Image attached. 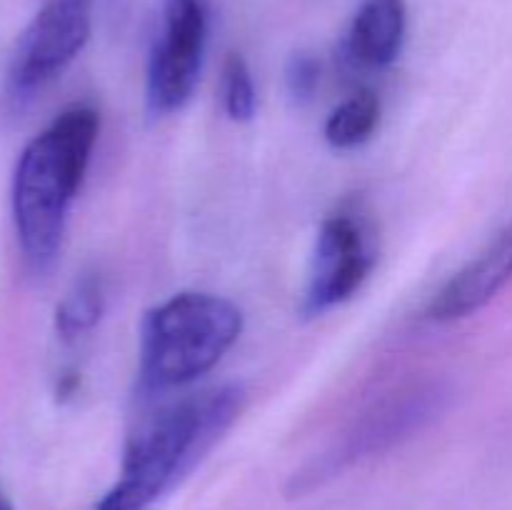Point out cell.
<instances>
[{"instance_id": "obj_1", "label": "cell", "mask_w": 512, "mask_h": 510, "mask_svg": "<svg viewBox=\"0 0 512 510\" xmlns=\"http://www.w3.org/2000/svg\"><path fill=\"white\" fill-rule=\"evenodd\" d=\"M98 133V110L70 105L20 153L10 203L20 250L35 270L50 268L63 248L70 205L88 173Z\"/></svg>"}, {"instance_id": "obj_2", "label": "cell", "mask_w": 512, "mask_h": 510, "mask_svg": "<svg viewBox=\"0 0 512 510\" xmlns=\"http://www.w3.org/2000/svg\"><path fill=\"white\" fill-rule=\"evenodd\" d=\"M240 400L238 385H223L160 410L128 440L120 478L90 510L153 508L233 423Z\"/></svg>"}, {"instance_id": "obj_3", "label": "cell", "mask_w": 512, "mask_h": 510, "mask_svg": "<svg viewBox=\"0 0 512 510\" xmlns=\"http://www.w3.org/2000/svg\"><path fill=\"white\" fill-rule=\"evenodd\" d=\"M243 333V313L215 293H178L145 313L140 325V388L165 393L203 378Z\"/></svg>"}, {"instance_id": "obj_4", "label": "cell", "mask_w": 512, "mask_h": 510, "mask_svg": "<svg viewBox=\"0 0 512 510\" xmlns=\"http://www.w3.org/2000/svg\"><path fill=\"white\" fill-rule=\"evenodd\" d=\"M445 403H448V388L438 380L395 390L388 398L365 410L318 458L303 465L290 480V493H310L363 460L388 453L395 445L420 433L430 420L438 418Z\"/></svg>"}, {"instance_id": "obj_5", "label": "cell", "mask_w": 512, "mask_h": 510, "mask_svg": "<svg viewBox=\"0 0 512 510\" xmlns=\"http://www.w3.org/2000/svg\"><path fill=\"white\" fill-rule=\"evenodd\" d=\"M93 30V0H48L15 43L8 65V98L30 103L83 53Z\"/></svg>"}, {"instance_id": "obj_6", "label": "cell", "mask_w": 512, "mask_h": 510, "mask_svg": "<svg viewBox=\"0 0 512 510\" xmlns=\"http://www.w3.org/2000/svg\"><path fill=\"white\" fill-rule=\"evenodd\" d=\"M208 13L203 0H165L160 33L148 60V105L155 115L183 108L203 68Z\"/></svg>"}, {"instance_id": "obj_7", "label": "cell", "mask_w": 512, "mask_h": 510, "mask_svg": "<svg viewBox=\"0 0 512 510\" xmlns=\"http://www.w3.org/2000/svg\"><path fill=\"white\" fill-rule=\"evenodd\" d=\"M373 265L375 255L355 213L338 210L328 215L315 240L313 270L303 300L305 315H320L345 303L365 283Z\"/></svg>"}, {"instance_id": "obj_8", "label": "cell", "mask_w": 512, "mask_h": 510, "mask_svg": "<svg viewBox=\"0 0 512 510\" xmlns=\"http://www.w3.org/2000/svg\"><path fill=\"white\" fill-rule=\"evenodd\" d=\"M512 280V223L505 225L493 243L453 275L430 300L428 318L435 323H455L483 310Z\"/></svg>"}, {"instance_id": "obj_9", "label": "cell", "mask_w": 512, "mask_h": 510, "mask_svg": "<svg viewBox=\"0 0 512 510\" xmlns=\"http://www.w3.org/2000/svg\"><path fill=\"white\" fill-rule=\"evenodd\" d=\"M408 13L403 0H365L350 23V60L363 68H388L403 50Z\"/></svg>"}, {"instance_id": "obj_10", "label": "cell", "mask_w": 512, "mask_h": 510, "mask_svg": "<svg viewBox=\"0 0 512 510\" xmlns=\"http://www.w3.org/2000/svg\"><path fill=\"white\" fill-rule=\"evenodd\" d=\"M105 313V285L95 273L83 275L75 280L73 288L63 295L55 308V330L60 340L75 343L93 333Z\"/></svg>"}, {"instance_id": "obj_11", "label": "cell", "mask_w": 512, "mask_h": 510, "mask_svg": "<svg viewBox=\"0 0 512 510\" xmlns=\"http://www.w3.org/2000/svg\"><path fill=\"white\" fill-rule=\"evenodd\" d=\"M380 123V100L373 90H358L325 120V140L335 150H353L370 140Z\"/></svg>"}, {"instance_id": "obj_12", "label": "cell", "mask_w": 512, "mask_h": 510, "mask_svg": "<svg viewBox=\"0 0 512 510\" xmlns=\"http://www.w3.org/2000/svg\"><path fill=\"white\" fill-rule=\"evenodd\" d=\"M223 105L228 118L235 123H248L258 110L253 73L243 55L238 53H228L223 63Z\"/></svg>"}, {"instance_id": "obj_13", "label": "cell", "mask_w": 512, "mask_h": 510, "mask_svg": "<svg viewBox=\"0 0 512 510\" xmlns=\"http://www.w3.org/2000/svg\"><path fill=\"white\" fill-rule=\"evenodd\" d=\"M285 85L295 103H310L320 85V63L313 53H295L285 65Z\"/></svg>"}, {"instance_id": "obj_14", "label": "cell", "mask_w": 512, "mask_h": 510, "mask_svg": "<svg viewBox=\"0 0 512 510\" xmlns=\"http://www.w3.org/2000/svg\"><path fill=\"white\" fill-rule=\"evenodd\" d=\"M80 390V373L78 370H63L55 383V398L70 400Z\"/></svg>"}, {"instance_id": "obj_15", "label": "cell", "mask_w": 512, "mask_h": 510, "mask_svg": "<svg viewBox=\"0 0 512 510\" xmlns=\"http://www.w3.org/2000/svg\"><path fill=\"white\" fill-rule=\"evenodd\" d=\"M0 510H15L13 500H10V495L5 493L3 485H0Z\"/></svg>"}]
</instances>
